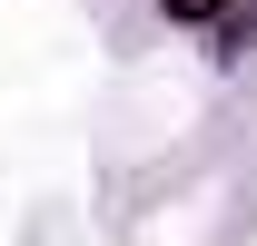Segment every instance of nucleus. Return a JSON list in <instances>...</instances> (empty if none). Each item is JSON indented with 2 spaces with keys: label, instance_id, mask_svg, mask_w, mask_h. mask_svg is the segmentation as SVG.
<instances>
[{
  "label": "nucleus",
  "instance_id": "1",
  "mask_svg": "<svg viewBox=\"0 0 257 246\" xmlns=\"http://www.w3.org/2000/svg\"><path fill=\"white\" fill-rule=\"evenodd\" d=\"M237 0H168V20H227Z\"/></svg>",
  "mask_w": 257,
  "mask_h": 246
}]
</instances>
